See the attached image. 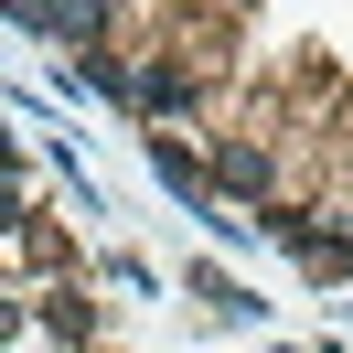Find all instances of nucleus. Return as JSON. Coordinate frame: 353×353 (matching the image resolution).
Instances as JSON below:
<instances>
[{"instance_id": "f257e3e1", "label": "nucleus", "mask_w": 353, "mask_h": 353, "mask_svg": "<svg viewBox=\"0 0 353 353\" xmlns=\"http://www.w3.org/2000/svg\"><path fill=\"white\" fill-rule=\"evenodd\" d=\"M139 108H150V118H182V108H193V75H182V65H150V75H139Z\"/></svg>"}, {"instance_id": "f03ea898", "label": "nucleus", "mask_w": 353, "mask_h": 353, "mask_svg": "<svg viewBox=\"0 0 353 353\" xmlns=\"http://www.w3.org/2000/svg\"><path fill=\"white\" fill-rule=\"evenodd\" d=\"M11 332H22V310H11V300H0V343H11Z\"/></svg>"}]
</instances>
